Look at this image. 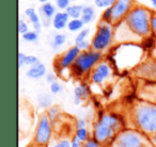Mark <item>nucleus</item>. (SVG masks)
Returning <instances> with one entry per match:
<instances>
[{
  "mask_svg": "<svg viewBox=\"0 0 156 147\" xmlns=\"http://www.w3.org/2000/svg\"><path fill=\"white\" fill-rule=\"evenodd\" d=\"M69 14L65 11H59L56 13V15L54 16L51 22V26L54 27L55 30L57 31H61L63 29L67 28V25L69 22Z\"/></svg>",
  "mask_w": 156,
  "mask_h": 147,
  "instance_id": "dca6fc26",
  "label": "nucleus"
},
{
  "mask_svg": "<svg viewBox=\"0 0 156 147\" xmlns=\"http://www.w3.org/2000/svg\"><path fill=\"white\" fill-rule=\"evenodd\" d=\"M52 135V123L50 121L47 114L42 113L39 116L37 126L34 130V136H33V143L37 146L44 147L50 142Z\"/></svg>",
  "mask_w": 156,
  "mask_h": 147,
  "instance_id": "6e6552de",
  "label": "nucleus"
},
{
  "mask_svg": "<svg viewBox=\"0 0 156 147\" xmlns=\"http://www.w3.org/2000/svg\"><path fill=\"white\" fill-rule=\"evenodd\" d=\"M113 76V65L107 59H103L90 73L89 81L95 85H105L111 80Z\"/></svg>",
  "mask_w": 156,
  "mask_h": 147,
  "instance_id": "1a4fd4ad",
  "label": "nucleus"
},
{
  "mask_svg": "<svg viewBox=\"0 0 156 147\" xmlns=\"http://www.w3.org/2000/svg\"><path fill=\"white\" fill-rule=\"evenodd\" d=\"M52 147H60V146H59V144H55V145H54V146H52Z\"/></svg>",
  "mask_w": 156,
  "mask_h": 147,
  "instance_id": "3c124183",
  "label": "nucleus"
},
{
  "mask_svg": "<svg viewBox=\"0 0 156 147\" xmlns=\"http://www.w3.org/2000/svg\"><path fill=\"white\" fill-rule=\"evenodd\" d=\"M147 59V53L142 49L140 43L117 44L110 49L109 61L113 66L121 70L136 68Z\"/></svg>",
  "mask_w": 156,
  "mask_h": 147,
  "instance_id": "f03ea898",
  "label": "nucleus"
},
{
  "mask_svg": "<svg viewBox=\"0 0 156 147\" xmlns=\"http://www.w3.org/2000/svg\"><path fill=\"white\" fill-rule=\"evenodd\" d=\"M30 1H35V0H30Z\"/></svg>",
  "mask_w": 156,
  "mask_h": 147,
  "instance_id": "864d4df0",
  "label": "nucleus"
},
{
  "mask_svg": "<svg viewBox=\"0 0 156 147\" xmlns=\"http://www.w3.org/2000/svg\"><path fill=\"white\" fill-rule=\"evenodd\" d=\"M115 1H117V0H94V5H95L96 8L105 10V9H107V8L112 7Z\"/></svg>",
  "mask_w": 156,
  "mask_h": 147,
  "instance_id": "c756f323",
  "label": "nucleus"
},
{
  "mask_svg": "<svg viewBox=\"0 0 156 147\" xmlns=\"http://www.w3.org/2000/svg\"><path fill=\"white\" fill-rule=\"evenodd\" d=\"M153 10L142 5H136L125 17L124 22L140 39L152 35L151 17Z\"/></svg>",
  "mask_w": 156,
  "mask_h": 147,
  "instance_id": "20e7f679",
  "label": "nucleus"
},
{
  "mask_svg": "<svg viewBox=\"0 0 156 147\" xmlns=\"http://www.w3.org/2000/svg\"><path fill=\"white\" fill-rule=\"evenodd\" d=\"M46 114H47V116L49 117L50 121H51L52 124L55 123V121H57V119L59 118V116H60L61 114V109L59 106H52L50 107L49 109H48L47 111H46Z\"/></svg>",
  "mask_w": 156,
  "mask_h": 147,
  "instance_id": "393cba45",
  "label": "nucleus"
},
{
  "mask_svg": "<svg viewBox=\"0 0 156 147\" xmlns=\"http://www.w3.org/2000/svg\"><path fill=\"white\" fill-rule=\"evenodd\" d=\"M65 43H66V35L63 34V33H57V34H55L54 37H52L50 46H51L52 49L57 50L62 47Z\"/></svg>",
  "mask_w": 156,
  "mask_h": 147,
  "instance_id": "b1692460",
  "label": "nucleus"
},
{
  "mask_svg": "<svg viewBox=\"0 0 156 147\" xmlns=\"http://www.w3.org/2000/svg\"><path fill=\"white\" fill-rule=\"evenodd\" d=\"M83 11V5H71L66 10H65V12L69 14L71 19L81 18Z\"/></svg>",
  "mask_w": 156,
  "mask_h": 147,
  "instance_id": "4be33fe9",
  "label": "nucleus"
},
{
  "mask_svg": "<svg viewBox=\"0 0 156 147\" xmlns=\"http://www.w3.org/2000/svg\"><path fill=\"white\" fill-rule=\"evenodd\" d=\"M73 95H74V104H76V106H79L81 104V101L85 100L83 99V90H81L80 85H77V87H74Z\"/></svg>",
  "mask_w": 156,
  "mask_h": 147,
  "instance_id": "bb28decb",
  "label": "nucleus"
},
{
  "mask_svg": "<svg viewBox=\"0 0 156 147\" xmlns=\"http://www.w3.org/2000/svg\"><path fill=\"white\" fill-rule=\"evenodd\" d=\"M135 75L145 83H156V60L151 56L134 69Z\"/></svg>",
  "mask_w": 156,
  "mask_h": 147,
  "instance_id": "9b49d317",
  "label": "nucleus"
},
{
  "mask_svg": "<svg viewBox=\"0 0 156 147\" xmlns=\"http://www.w3.org/2000/svg\"><path fill=\"white\" fill-rule=\"evenodd\" d=\"M80 87H81V90H83V99L85 100H88L90 98V96H91V87H90L89 84H88L87 82H81L80 84Z\"/></svg>",
  "mask_w": 156,
  "mask_h": 147,
  "instance_id": "72a5a7b5",
  "label": "nucleus"
},
{
  "mask_svg": "<svg viewBox=\"0 0 156 147\" xmlns=\"http://www.w3.org/2000/svg\"><path fill=\"white\" fill-rule=\"evenodd\" d=\"M22 39L28 43H35L39 39V32L34 30H30L27 33H25L24 35H22Z\"/></svg>",
  "mask_w": 156,
  "mask_h": 147,
  "instance_id": "cd10ccee",
  "label": "nucleus"
},
{
  "mask_svg": "<svg viewBox=\"0 0 156 147\" xmlns=\"http://www.w3.org/2000/svg\"><path fill=\"white\" fill-rule=\"evenodd\" d=\"M139 98L156 104V83H145L139 92Z\"/></svg>",
  "mask_w": 156,
  "mask_h": 147,
  "instance_id": "a211bd4d",
  "label": "nucleus"
},
{
  "mask_svg": "<svg viewBox=\"0 0 156 147\" xmlns=\"http://www.w3.org/2000/svg\"><path fill=\"white\" fill-rule=\"evenodd\" d=\"M71 144H72V147H83V143L81 142L79 138H77L75 135L72 138V140H71Z\"/></svg>",
  "mask_w": 156,
  "mask_h": 147,
  "instance_id": "79ce46f5",
  "label": "nucleus"
},
{
  "mask_svg": "<svg viewBox=\"0 0 156 147\" xmlns=\"http://www.w3.org/2000/svg\"><path fill=\"white\" fill-rule=\"evenodd\" d=\"M89 34H90V29L89 28H83V30L80 31V32H78L77 35H76L75 44L80 43V42L88 39V36H89Z\"/></svg>",
  "mask_w": 156,
  "mask_h": 147,
  "instance_id": "7c9ffc66",
  "label": "nucleus"
},
{
  "mask_svg": "<svg viewBox=\"0 0 156 147\" xmlns=\"http://www.w3.org/2000/svg\"><path fill=\"white\" fill-rule=\"evenodd\" d=\"M81 50L76 45H74L67 50H65L62 54L57 56L56 61H55V67L58 70L59 75H61L64 70H71V67L73 66Z\"/></svg>",
  "mask_w": 156,
  "mask_h": 147,
  "instance_id": "9d476101",
  "label": "nucleus"
},
{
  "mask_svg": "<svg viewBox=\"0 0 156 147\" xmlns=\"http://www.w3.org/2000/svg\"><path fill=\"white\" fill-rule=\"evenodd\" d=\"M40 61H39V58H37V56H32V54H27L26 60H25V65L31 67V66H33V65L37 64Z\"/></svg>",
  "mask_w": 156,
  "mask_h": 147,
  "instance_id": "c9c22d12",
  "label": "nucleus"
},
{
  "mask_svg": "<svg viewBox=\"0 0 156 147\" xmlns=\"http://www.w3.org/2000/svg\"><path fill=\"white\" fill-rule=\"evenodd\" d=\"M125 128V121L120 113L103 112L98 121L94 123L92 136L103 145V147H110L118 134Z\"/></svg>",
  "mask_w": 156,
  "mask_h": 147,
  "instance_id": "f257e3e1",
  "label": "nucleus"
},
{
  "mask_svg": "<svg viewBox=\"0 0 156 147\" xmlns=\"http://www.w3.org/2000/svg\"><path fill=\"white\" fill-rule=\"evenodd\" d=\"M115 44V25L101 22L91 39V49L105 53Z\"/></svg>",
  "mask_w": 156,
  "mask_h": 147,
  "instance_id": "423d86ee",
  "label": "nucleus"
},
{
  "mask_svg": "<svg viewBox=\"0 0 156 147\" xmlns=\"http://www.w3.org/2000/svg\"><path fill=\"white\" fill-rule=\"evenodd\" d=\"M85 28V22H83L81 18H75V19H69L67 29L71 32H80Z\"/></svg>",
  "mask_w": 156,
  "mask_h": 147,
  "instance_id": "5701e85b",
  "label": "nucleus"
},
{
  "mask_svg": "<svg viewBox=\"0 0 156 147\" xmlns=\"http://www.w3.org/2000/svg\"><path fill=\"white\" fill-rule=\"evenodd\" d=\"M141 39L129 30L126 24L123 22L115 25V43H140Z\"/></svg>",
  "mask_w": 156,
  "mask_h": 147,
  "instance_id": "ddd939ff",
  "label": "nucleus"
},
{
  "mask_svg": "<svg viewBox=\"0 0 156 147\" xmlns=\"http://www.w3.org/2000/svg\"><path fill=\"white\" fill-rule=\"evenodd\" d=\"M110 147H155L150 136L137 129H124L121 131Z\"/></svg>",
  "mask_w": 156,
  "mask_h": 147,
  "instance_id": "0eeeda50",
  "label": "nucleus"
},
{
  "mask_svg": "<svg viewBox=\"0 0 156 147\" xmlns=\"http://www.w3.org/2000/svg\"><path fill=\"white\" fill-rule=\"evenodd\" d=\"M75 128L79 129V128H87V121L85 118H77L75 121Z\"/></svg>",
  "mask_w": 156,
  "mask_h": 147,
  "instance_id": "ea45409f",
  "label": "nucleus"
},
{
  "mask_svg": "<svg viewBox=\"0 0 156 147\" xmlns=\"http://www.w3.org/2000/svg\"><path fill=\"white\" fill-rule=\"evenodd\" d=\"M58 144L60 147H72L71 141L67 140V138H62V140H60Z\"/></svg>",
  "mask_w": 156,
  "mask_h": 147,
  "instance_id": "37998d69",
  "label": "nucleus"
},
{
  "mask_svg": "<svg viewBox=\"0 0 156 147\" xmlns=\"http://www.w3.org/2000/svg\"><path fill=\"white\" fill-rule=\"evenodd\" d=\"M26 75L29 79L40 80V79H42L43 77H46V75H47V69H46L45 64L39 62L37 64L29 67V69L27 70Z\"/></svg>",
  "mask_w": 156,
  "mask_h": 147,
  "instance_id": "f3484780",
  "label": "nucleus"
},
{
  "mask_svg": "<svg viewBox=\"0 0 156 147\" xmlns=\"http://www.w3.org/2000/svg\"><path fill=\"white\" fill-rule=\"evenodd\" d=\"M101 22H107V24H113L112 22V9L107 8L103 11L102 16H101Z\"/></svg>",
  "mask_w": 156,
  "mask_h": 147,
  "instance_id": "c85d7f7f",
  "label": "nucleus"
},
{
  "mask_svg": "<svg viewBox=\"0 0 156 147\" xmlns=\"http://www.w3.org/2000/svg\"><path fill=\"white\" fill-rule=\"evenodd\" d=\"M56 9H57L56 5H54L51 2L44 3V5H42L39 8V14L41 16V22L43 27L48 28L51 25L52 18H54V16L57 13Z\"/></svg>",
  "mask_w": 156,
  "mask_h": 147,
  "instance_id": "4468645a",
  "label": "nucleus"
},
{
  "mask_svg": "<svg viewBox=\"0 0 156 147\" xmlns=\"http://www.w3.org/2000/svg\"><path fill=\"white\" fill-rule=\"evenodd\" d=\"M101 146H102L101 143L98 142L96 138H94L93 136H91L89 140L86 141V142L83 144V147H101Z\"/></svg>",
  "mask_w": 156,
  "mask_h": 147,
  "instance_id": "e433bc0d",
  "label": "nucleus"
},
{
  "mask_svg": "<svg viewBox=\"0 0 156 147\" xmlns=\"http://www.w3.org/2000/svg\"><path fill=\"white\" fill-rule=\"evenodd\" d=\"M71 0H55V5L60 11H65L71 5Z\"/></svg>",
  "mask_w": 156,
  "mask_h": 147,
  "instance_id": "f704fd0d",
  "label": "nucleus"
},
{
  "mask_svg": "<svg viewBox=\"0 0 156 147\" xmlns=\"http://www.w3.org/2000/svg\"><path fill=\"white\" fill-rule=\"evenodd\" d=\"M45 79H46V82H48L49 84H51L52 82L56 81V76H55V74H52V73H47Z\"/></svg>",
  "mask_w": 156,
  "mask_h": 147,
  "instance_id": "c03bdc74",
  "label": "nucleus"
},
{
  "mask_svg": "<svg viewBox=\"0 0 156 147\" xmlns=\"http://www.w3.org/2000/svg\"><path fill=\"white\" fill-rule=\"evenodd\" d=\"M39 1L42 3V5H44V3H47V2H49V0H39Z\"/></svg>",
  "mask_w": 156,
  "mask_h": 147,
  "instance_id": "de8ad7c7",
  "label": "nucleus"
},
{
  "mask_svg": "<svg viewBox=\"0 0 156 147\" xmlns=\"http://www.w3.org/2000/svg\"><path fill=\"white\" fill-rule=\"evenodd\" d=\"M150 1H151V3H152V5H153V3H155V2H156V0H150Z\"/></svg>",
  "mask_w": 156,
  "mask_h": 147,
  "instance_id": "8fccbe9b",
  "label": "nucleus"
},
{
  "mask_svg": "<svg viewBox=\"0 0 156 147\" xmlns=\"http://www.w3.org/2000/svg\"><path fill=\"white\" fill-rule=\"evenodd\" d=\"M130 119L135 129L147 136L156 134V104L139 99L130 111Z\"/></svg>",
  "mask_w": 156,
  "mask_h": 147,
  "instance_id": "7ed1b4c3",
  "label": "nucleus"
},
{
  "mask_svg": "<svg viewBox=\"0 0 156 147\" xmlns=\"http://www.w3.org/2000/svg\"><path fill=\"white\" fill-rule=\"evenodd\" d=\"M150 138H151V141H152V143H153V145L156 147V134H154V135L150 136Z\"/></svg>",
  "mask_w": 156,
  "mask_h": 147,
  "instance_id": "a18cd8bd",
  "label": "nucleus"
},
{
  "mask_svg": "<svg viewBox=\"0 0 156 147\" xmlns=\"http://www.w3.org/2000/svg\"><path fill=\"white\" fill-rule=\"evenodd\" d=\"M75 136L77 138L81 141L83 143H85L86 141H88L91 135H90V132L87 128H79V129H76L75 130Z\"/></svg>",
  "mask_w": 156,
  "mask_h": 147,
  "instance_id": "a878e982",
  "label": "nucleus"
},
{
  "mask_svg": "<svg viewBox=\"0 0 156 147\" xmlns=\"http://www.w3.org/2000/svg\"><path fill=\"white\" fill-rule=\"evenodd\" d=\"M49 91H50V93H51V94L57 95V94L62 93L63 87H62V84H61L60 82H58V81H55V82H52L51 84H49Z\"/></svg>",
  "mask_w": 156,
  "mask_h": 147,
  "instance_id": "473e14b6",
  "label": "nucleus"
},
{
  "mask_svg": "<svg viewBox=\"0 0 156 147\" xmlns=\"http://www.w3.org/2000/svg\"><path fill=\"white\" fill-rule=\"evenodd\" d=\"M135 5H136L135 0H117L111 7L113 25L123 22Z\"/></svg>",
  "mask_w": 156,
  "mask_h": 147,
  "instance_id": "f8f14e48",
  "label": "nucleus"
},
{
  "mask_svg": "<svg viewBox=\"0 0 156 147\" xmlns=\"http://www.w3.org/2000/svg\"><path fill=\"white\" fill-rule=\"evenodd\" d=\"M17 29H18V33H20V34H22V35H24L25 33H27L28 31H30L28 22H27L26 20L22 19V18H20V20H18Z\"/></svg>",
  "mask_w": 156,
  "mask_h": 147,
  "instance_id": "2f4dec72",
  "label": "nucleus"
},
{
  "mask_svg": "<svg viewBox=\"0 0 156 147\" xmlns=\"http://www.w3.org/2000/svg\"><path fill=\"white\" fill-rule=\"evenodd\" d=\"M152 8H153V11H155V12H156V2L152 5Z\"/></svg>",
  "mask_w": 156,
  "mask_h": 147,
  "instance_id": "09e8293b",
  "label": "nucleus"
},
{
  "mask_svg": "<svg viewBox=\"0 0 156 147\" xmlns=\"http://www.w3.org/2000/svg\"><path fill=\"white\" fill-rule=\"evenodd\" d=\"M151 30H152V35L156 37V12L153 11L151 17Z\"/></svg>",
  "mask_w": 156,
  "mask_h": 147,
  "instance_id": "58836bf2",
  "label": "nucleus"
},
{
  "mask_svg": "<svg viewBox=\"0 0 156 147\" xmlns=\"http://www.w3.org/2000/svg\"><path fill=\"white\" fill-rule=\"evenodd\" d=\"M37 106H39L40 109L42 110H46L47 111L50 107L54 106V99H52L51 95L47 93H41L37 95Z\"/></svg>",
  "mask_w": 156,
  "mask_h": 147,
  "instance_id": "6ab92c4d",
  "label": "nucleus"
},
{
  "mask_svg": "<svg viewBox=\"0 0 156 147\" xmlns=\"http://www.w3.org/2000/svg\"><path fill=\"white\" fill-rule=\"evenodd\" d=\"M150 56H151L152 58H153V59H155V60H156V47L154 48V50H153V51H152V53L150 54Z\"/></svg>",
  "mask_w": 156,
  "mask_h": 147,
  "instance_id": "49530a36",
  "label": "nucleus"
},
{
  "mask_svg": "<svg viewBox=\"0 0 156 147\" xmlns=\"http://www.w3.org/2000/svg\"><path fill=\"white\" fill-rule=\"evenodd\" d=\"M71 1H76V0H71Z\"/></svg>",
  "mask_w": 156,
  "mask_h": 147,
  "instance_id": "603ef678",
  "label": "nucleus"
},
{
  "mask_svg": "<svg viewBox=\"0 0 156 147\" xmlns=\"http://www.w3.org/2000/svg\"><path fill=\"white\" fill-rule=\"evenodd\" d=\"M25 15H26V17L28 18L29 22L32 25L33 30L37 31V32H39V33L41 32L43 25H42L41 16H40L39 12H37L34 8L30 7V8H27V9L25 10Z\"/></svg>",
  "mask_w": 156,
  "mask_h": 147,
  "instance_id": "2eb2a0df",
  "label": "nucleus"
},
{
  "mask_svg": "<svg viewBox=\"0 0 156 147\" xmlns=\"http://www.w3.org/2000/svg\"><path fill=\"white\" fill-rule=\"evenodd\" d=\"M75 45L77 46V47L79 48L81 51H85V50H90V49H91V41H88V39L80 42V43H77V44H75Z\"/></svg>",
  "mask_w": 156,
  "mask_h": 147,
  "instance_id": "4c0bfd02",
  "label": "nucleus"
},
{
  "mask_svg": "<svg viewBox=\"0 0 156 147\" xmlns=\"http://www.w3.org/2000/svg\"><path fill=\"white\" fill-rule=\"evenodd\" d=\"M140 45L142 47V49L144 50V52L147 54H151L152 51L154 50V48L156 47V37L153 35H150L144 39H142L140 41Z\"/></svg>",
  "mask_w": 156,
  "mask_h": 147,
  "instance_id": "aec40b11",
  "label": "nucleus"
},
{
  "mask_svg": "<svg viewBox=\"0 0 156 147\" xmlns=\"http://www.w3.org/2000/svg\"><path fill=\"white\" fill-rule=\"evenodd\" d=\"M26 56L24 52H18V56H17V62H18V67L22 68L25 65V60H26Z\"/></svg>",
  "mask_w": 156,
  "mask_h": 147,
  "instance_id": "a19ab883",
  "label": "nucleus"
},
{
  "mask_svg": "<svg viewBox=\"0 0 156 147\" xmlns=\"http://www.w3.org/2000/svg\"><path fill=\"white\" fill-rule=\"evenodd\" d=\"M103 58L104 53L93 49L81 51L73 66L71 67V75L76 78H83L85 76H89L92 69L103 60Z\"/></svg>",
  "mask_w": 156,
  "mask_h": 147,
  "instance_id": "39448f33",
  "label": "nucleus"
},
{
  "mask_svg": "<svg viewBox=\"0 0 156 147\" xmlns=\"http://www.w3.org/2000/svg\"><path fill=\"white\" fill-rule=\"evenodd\" d=\"M95 16H96V11L94 9V7H92V5H86V7H83V14H81V19L85 22V25H88L93 22L95 19Z\"/></svg>",
  "mask_w": 156,
  "mask_h": 147,
  "instance_id": "412c9836",
  "label": "nucleus"
}]
</instances>
